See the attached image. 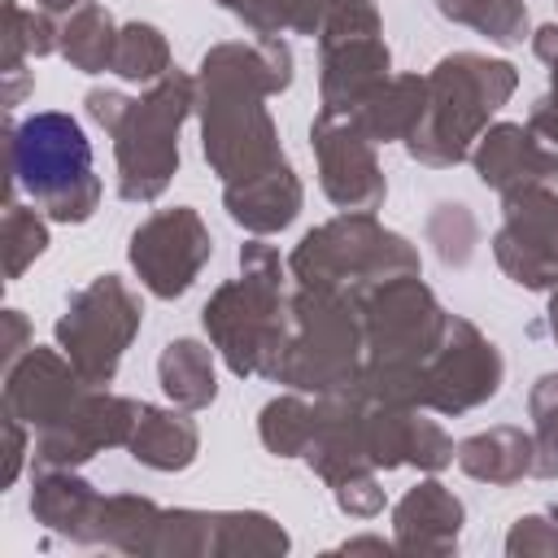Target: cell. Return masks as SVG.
I'll return each instance as SVG.
<instances>
[{
	"mask_svg": "<svg viewBox=\"0 0 558 558\" xmlns=\"http://www.w3.org/2000/svg\"><path fill=\"white\" fill-rule=\"evenodd\" d=\"M13 166L26 192L52 196L74 187L92 170V144L83 126L65 113H35L22 122L17 144H13Z\"/></svg>",
	"mask_w": 558,
	"mask_h": 558,
	"instance_id": "obj_1",
	"label": "cell"
}]
</instances>
